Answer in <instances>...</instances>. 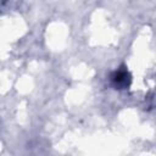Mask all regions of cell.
I'll return each instance as SVG.
<instances>
[{
	"label": "cell",
	"instance_id": "obj_1",
	"mask_svg": "<svg viewBox=\"0 0 156 156\" xmlns=\"http://www.w3.org/2000/svg\"><path fill=\"white\" fill-rule=\"evenodd\" d=\"M110 83L117 90H126L132 84V74L126 65H122L110 74Z\"/></svg>",
	"mask_w": 156,
	"mask_h": 156
},
{
	"label": "cell",
	"instance_id": "obj_2",
	"mask_svg": "<svg viewBox=\"0 0 156 156\" xmlns=\"http://www.w3.org/2000/svg\"><path fill=\"white\" fill-rule=\"evenodd\" d=\"M7 1H9V0H0V10H1L6 4H7Z\"/></svg>",
	"mask_w": 156,
	"mask_h": 156
}]
</instances>
